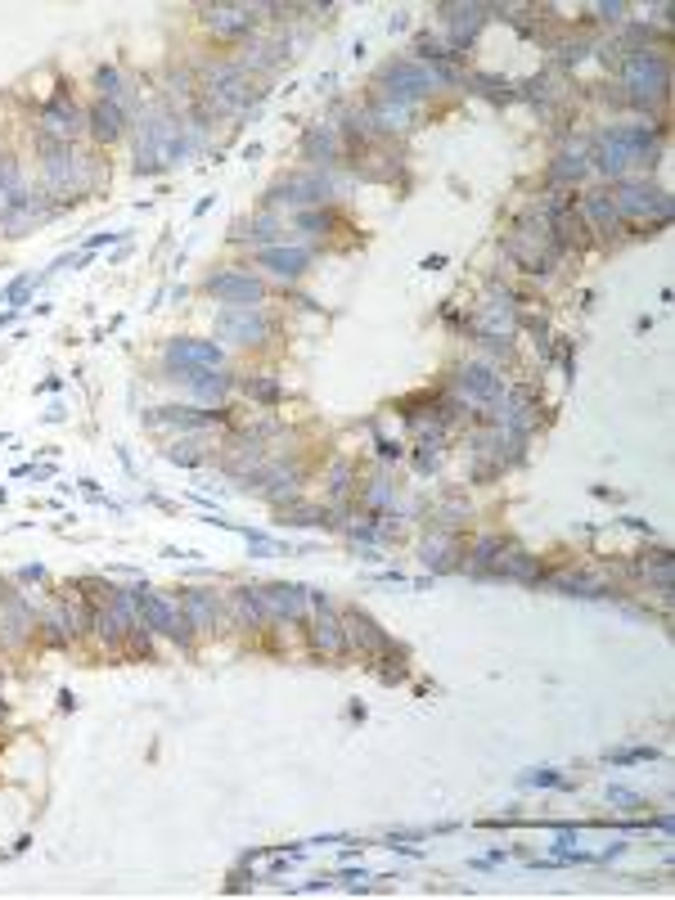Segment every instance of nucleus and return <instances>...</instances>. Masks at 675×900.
<instances>
[{"label": "nucleus", "mask_w": 675, "mask_h": 900, "mask_svg": "<svg viewBox=\"0 0 675 900\" xmlns=\"http://www.w3.org/2000/svg\"><path fill=\"white\" fill-rule=\"evenodd\" d=\"M180 612L189 617L194 630L216 626V590H180Z\"/></svg>", "instance_id": "27"}, {"label": "nucleus", "mask_w": 675, "mask_h": 900, "mask_svg": "<svg viewBox=\"0 0 675 900\" xmlns=\"http://www.w3.org/2000/svg\"><path fill=\"white\" fill-rule=\"evenodd\" d=\"M522 788H567V779L558 770H531V774H522Z\"/></svg>", "instance_id": "39"}, {"label": "nucleus", "mask_w": 675, "mask_h": 900, "mask_svg": "<svg viewBox=\"0 0 675 900\" xmlns=\"http://www.w3.org/2000/svg\"><path fill=\"white\" fill-rule=\"evenodd\" d=\"M257 266L270 270V275H279V279H297L306 266H311V248H288V243H275V248L257 252Z\"/></svg>", "instance_id": "22"}, {"label": "nucleus", "mask_w": 675, "mask_h": 900, "mask_svg": "<svg viewBox=\"0 0 675 900\" xmlns=\"http://www.w3.org/2000/svg\"><path fill=\"white\" fill-rule=\"evenodd\" d=\"M504 554H509V540H504V536H482L473 545V554H468V572H473V576H495V567H500Z\"/></svg>", "instance_id": "29"}, {"label": "nucleus", "mask_w": 675, "mask_h": 900, "mask_svg": "<svg viewBox=\"0 0 675 900\" xmlns=\"http://www.w3.org/2000/svg\"><path fill=\"white\" fill-rule=\"evenodd\" d=\"M608 761H617V765H639V761H657V747H626V752H608Z\"/></svg>", "instance_id": "43"}, {"label": "nucleus", "mask_w": 675, "mask_h": 900, "mask_svg": "<svg viewBox=\"0 0 675 900\" xmlns=\"http://www.w3.org/2000/svg\"><path fill=\"white\" fill-rule=\"evenodd\" d=\"M405 18H410V14H405V9H396L392 23H387V32H392V36H396V32H405Z\"/></svg>", "instance_id": "49"}, {"label": "nucleus", "mask_w": 675, "mask_h": 900, "mask_svg": "<svg viewBox=\"0 0 675 900\" xmlns=\"http://www.w3.org/2000/svg\"><path fill=\"white\" fill-rule=\"evenodd\" d=\"M81 126H86V113H81V108L72 104L68 90H59L54 99H45V104H41V140H50V144H72V140H77Z\"/></svg>", "instance_id": "12"}, {"label": "nucleus", "mask_w": 675, "mask_h": 900, "mask_svg": "<svg viewBox=\"0 0 675 900\" xmlns=\"http://www.w3.org/2000/svg\"><path fill=\"white\" fill-rule=\"evenodd\" d=\"M86 126H90V135H95V140L113 144L117 135L126 131V108L113 104V99H95V104H90V113H86Z\"/></svg>", "instance_id": "23"}, {"label": "nucleus", "mask_w": 675, "mask_h": 900, "mask_svg": "<svg viewBox=\"0 0 675 900\" xmlns=\"http://www.w3.org/2000/svg\"><path fill=\"white\" fill-rule=\"evenodd\" d=\"M135 621H140V608H135L131 590H113V594H108V603H99V608H95V617H90V630H95L104 644L117 648L135 630Z\"/></svg>", "instance_id": "10"}, {"label": "nucleus", "mask_w": 675, "mask_h": 900, "mask_svg": "<svg viewBox=\"0 0 675 900\" xmlns=\"http://www.w3.org/2000/svg\"><path fill=\"white\" fill-rule=\"evenodd\" d=\"M504 252H509V261H518L527 275H536V279L554 275L558 248H554V239H549V225H545V216H540V207H527V212L518 216Z\"/></svg>", "instance_id": "3"}, {"label": "nucleus", "mask_w": 675, "mask_h": 900, "mask_svg": "<svg viewBox=\"0 0 675 900\" xmlns=\"http://www.w3.org/2000/svg\"><path fill=\"white\" fill-rule=\"evenodd\" d=\"M608 801H612V806H639V792L621 788V783H617V788H608Z\"/></svg>", "instance_id": "46"}, {"label": "nucleus", "mask_w": 675, "mask_h": 900, "mask_svg": "<svg viewBox=\"0 0 675 900\" xmlns=\"http://www.w3.org/2000/svg\"><path fill=\"white\" fill-rule=\"evenodd\" d=\"M167 365L180 369V374H189V369H225V347L212 338H171Z\"/></svg>", "instance_id": "14"}, {"label": "nucleus", "mask_w": 675, "mask_h": 900, "mask_svg": "<svg viewBox=\"0 0 675 900\" xmlns=\"http://www.w3.org/2000/svg\"><path fill=\"white\" fill-rule=\"evenodd\" d=\"M32 626H36L32 608H27L23 599H5V603H0V639H5V644H23Z\"/></svg>", "instance_id": "26"}, {"label": "nucleus", "mask_w": 675, "mask_h": 900, "mask_svg": "<svg viewBox=\"0 0 675 900\" xmlns=\"http://www.w3.org/2000/svg\"><path fill=\"white\" fill-rule=\"evenodd\" d=\"M230 603H234V617H239V626H243V630H257L261 621L270 617V612H266V599H261L257 585H239V590L230 594Z\"/></svg>", "instance_id": "28"}, {"label": "nucleus", "mask_w": 675, "mask_h": 900, "mask_svg": "<svg viewBox=\"0 0 675 900\" xmlns=\"http://www.w3.org/2000/svg\"><path fill=\"white\" fill-rule=\"evenodd\" d=\"M216 338L234 342V347H261L270 338V320L261 306H225L216 315Z\"/></svg>", "instance_id": "8"}, {"label": "nucleus", "mask_w": 675, "mask_h": 900, "mask_svg": "<svg viewBox=\"0 0 675 900\" xmlns=\"http://www.w3.org/2000/svg\"><path fill=\"white\" fill-rule=\"evenodd\" d=\"M455 392L464 405H495L504 392V378L486 360H468V365L455 369Z\"/></svg>", "instance_id": "13"}, {"label": "nucleus", "mask_w": 675, "mask_h": 900, "mask_svg": "<svg viewBox=\"0 0 675 900\" xmlns=\"http://www.w3.org/2000/svg\"><path fill=\"white\" fill-rule=\"evenodd\" d=\"M329 194H333V185L324 176H297V180H288V185H275L266 194V203L270 207H279V203H293V207H302V203H329Z\"/></svg>", "instance_id": "20"}, {"label": "nucleus", "mask_w": 675, "mask_h": 900, "mask_svg": "<svg viewBox=\"0 0 675 900\" xmlns=\"http://www.w3.org/2000/svg\"><path fill=\"white\" fill-rule=\"evenodd\" d=\"M95 86H99V99H113V104H122V72H117V68H99L95 72Z\"/></svg>", "instance_id": "38"}, {"label": "nucleus", "mask_w": 675, "mask_h": 900, "mask_svg": "<svg viewBox=\"0 0 675 900\" xmlns=\"http://www.w3.org/2000/svg\"><path fill=\"white\" fill-rule=\"evenodd\" d=\"M248 396H257V401H279L284 387H279L275 378H248Z\"/></svg>", "instance_id": "41"}, {"label": "nucleus", "mask_w": 675, "mask_h": 900, "mask_svg": "<svg viewBox=\"0 0 675 900\" xmlns=\"http://www.w3.org/2000/svg\"><path fill=\"white\" fill-rule=\"evenodd\" d=\"M113 239H122V234H90L86 252H95V248H99V243H113Z\"/></svg>", "instance_id": "50"}, {"label": "nucleus", "mask_w": 675, "mask_h": 900, "mask_svg": "<svg viewBox=\"0 0 675 900\" xmlns=\"http://www.w3.org/2000/svg\"><path fill=\"white\" fill-rule=\"evenodd\" d=\"M437 14H446V23H450V45H446V50L464 54V45H473V36L482 32V23H486L491 9H486V5H441Z\"/></svg>", "instance_id": "19"}, {"label": "nucleus", "mask_w": 675, "mask_h": 900, "mask_svg": "<svg viewBox=\"0 0 675 900\" xmlns=\"http://www.w3.org/2000/svg\"><path fill=\"white\" fill-rule=\"evenodd\" d=\"M468 518V500H459V495H450V500H441L437 509H432V527L437 531H450L455 522Z\"/></svg>", "instance_id": "37"}, {"label": "nucleus", "mask_w": 675, "mask_h": 900, "mask_svg": "<svg viewBox=\"0 0 675 900\" xmlns=\"http://www.w3.org/2000/svg\"><path fill=\"white\" fill-rule=\"evenodd\" d=\"M18 315H23V306H9V311H0V329H9Z\"/></svg>", "instance_id": "51"}, {"label": "nucleus", "mask_w": 675, "mask_h": 900, "mask_svg": "<svg viewBox=\"0 0 675 900\" xmlns=\"http://www.w3.org/2000/svg\"><path fill=\"white\" fill-rule=\"evenodd\" d=\"M360 500H365V509H369V513H383L387 504L396 500V486H392V477H387V473L369 477V486H365V495H360Z\"/></svg>", "instance_id": "35"}, {"label": "nucleus", "mask_w": 675, "mask_h": 900, "mask_svg": "<svg viewBox=\"0 0 675 900\" xmlns=\"http://www.w3.org/2000/svg\"><path fill=\"white\" fill-rule=\"evenodd\" d=\"M576 212H581V221L585 225H594V230L599 234H621V216H617V203H612V194L608 189H590V194L581 198V207H576Z\"/></svg>", "instance_id": "21"}, {"label": "nucleus", "mask_w": 675, "mask_h": 900, "mask_svg": "<svg viewBox=\"0 0 675 900\" xmlns=\"http://www.w3.org/2000/svg\"><path fill=\"white\" fill-rule=\"evenodd\" d=\"M167 464H185V468H194V464H203V450L189 446V441H176V446H167Z\"/></svg>", "instance_id": "40"}, {"label": "nucleus", "mask_w": 675, "mask_h": 900, "mask_svg": "<svg viewBox=\"0 0 675 900\" xmlns=\"http://www.w3.org/2000/svg\"><path fill=\"white\" fill-rule=\"evenodd\" d=\"M347 491H351V464H333L329 495H333V500H347Z\"/></svg>", "instance_id": "42"}, {"label": "nucleus", "mask_w": 675, "mask_h": 900, "mask_svg": "<svg viewBox=\"0 0 675 900\" xmlns=\"http://www.w3.org/2000/svg\"><path fill=\"white\" fill-rule=\"evenodd\" d=\"M585 54H590V45H585V41H567V45H558V63H563V68L581 63Z\"/></svg>", "instance_id": "44"}, {"label": "nucleus", "mask_w": 675, "mask_h": 900, "mask_svg": "<svg viewBox=\"0 0 675 900\" xmlns=\"http://www.w3.org/2000/svg\"><path fill=\"white\" fill-rule=\"evenodd\" d=\"M378 455H383L387 464H396V459H401L405 450H401V441H387V437H378Z\"/></svg>", "instance_id": "47"}, {"label": "nucleus", "mask_w": 675, "mask_h": 900, "mask_svg": "<svg viewBox=\"0 0 675 900\" xmlns=\"http://www.w3.org/2000/svg\"><path fill=\"white\" fill-rule=\"evenodd\" d=\"M185 387L194 396H203V401H221V396L230 392V374H225V369H189Z\"/></svg>", "instance_id": "31"}, {"label": "nucleus", "mask_w": 675, "mask_h": 900, "mask_svg": "<svg viewBox=\"0 0 675 900\" xmlns=\"http://www.w3.org/2000/svg\"><path fill=\"white\" fill-rule=\"evenodd\" d=\"M230 414L225 410H198V405H167V410H153L149 428H180V432H198V428H216V423H225Z\"/></svg>", "instance_id": "18"}, {"label": "nucleus", "mask_w": 675, "mask_h": 900, "mask_svg": "<svg viewBox=\"0 0 675 900\" xmlns=\"http://www.w3.org/2000/svg\"><path fill=\"white\" fill-rule=\"evenodd\" d=\"M374 90H378V99H387V104H410L414 108L419 99L432 95V72L414 59H392L383 72H378Z\"/></svg>", "instance_id": "4"}, {"label": "nucleus", "mask_w": 675, "mask_h": 900, "mask_svg": "<svg viewBox=\"0 0 675 900\" xmlns=\"http://www.w3.org/2000/svg\"><path fill=\"white\" fill-rule=\"evenodd\" d=\"M342 635H347V648H360L369 662H405V653L392 644V635L360 608L342 612Z\"/></svg>", "instance_id": "5"}, {"label": "nucleus", "mask_w": 675, "mask_h": 900, "mask_svg": "<svg viewBox=\"0 0 675 900\" xmlns=\"http://www.w3.org/2000/svg\"><path fill=\"white\" fill-rule=\"evenodd\" d=\"M279 518H284V527H338L324 504H288Z\"/></svg>", "instance_id": "33"}, {"label": "nucleus", "mask_w": 675, "mask_h": 900, "mask_svg": "<svg viewBox=\"0 0 675 900\" xmlns=\"http://www.w3.org/2000/svg\"><path fill=\"white\" fill-rule=\"evenodd\" d=\"M311 617H306V626H311V648L315 653H324V657H338V653H347V635H342V617L333 612V603H329V594H320V590H311Z\"/></svg>", "instance_id": "11"}, {"label": "nucleus", "mask_w": 675, "mask_h": 900, "mask_svg": "<svg viewBox=\"0 0 675 900\" xmlns=\"http://www.w3.org/2000/svg\"><path fill=\"white\" fill-rule=\"evenodd\" d=\"M63 378H45V383H36V392H59Z\"/></svg>", "instance_id": "53"}, {"label": "nucleus", "mask_w": 675, "mask_h": 900, "mask_svg": "<svg viewBox=\"0 0 675 900\" xmlns=\"http://www.w3.org/2000/svg\"><path fill=\"white\" fill-rule=\"evenodd\" d=\"M617 216H657V225L671 221V194L657 185H644V180H617Z\"/></svg>", "instance_id": "9"}, {"label": "nucleus", "mask_w": 675, "mask_h": 900, "mask_svg": "<svg viewBox=\"0 0 675 900\" xmlns=\"http://www.w3.org/2000/svg\"><path fill=\"white\" fill-rule=\"evenodd\" d=\"M441 446H446L441 432H423V437H419V455H414V468H419V473H432V468L441 464Z\"/></svg>", "instance_id": "36"}, {"label": "nucleus", "mask_w": 675, "mask_h": 900, "mask_svg": "<svg viewBox=\"0 0 675 900\" xmlns=\"http://www.w3.org/2000/svg\"><path fill=\"white\" fill-rule=\"evenodd\" d=\"M594 14H599L603 23H626V5H599Z\"/></svg>", "instance_id": "48"}, {"label": "nucleus", "mask_w": 675, "mask_h": 900, "mask_svg": "<svg viewBox=\"0 0 675 900\" xmlns=\"http://www.w3.org/2000/svg\"><path fill=\"white\" fill-rule=\"evenodd\" d=\"M297 225H302V230H329L333 216L329 212H297Z\"/></svg>", "instance_id": "45"}, {"label": "nucleus", "mask_w": 675, "mask_h": 900, "mask_svg": "<svg viewBox=\"0 0 675 900\" xmlns=\"http://www.w3.org/2000/svg\"><path fill=\"white\" fill-rule=\"evenodd\" d=\"M491 423L527 441L531 432H536V423H540V396H536V387H504L500 401H495Z\"/></svg>", "instance_id": "7"}, {"label": "nucleus", "mask_w": 675, "mask_h": 900, "mask_svg": "<svg viewBox=\"0 0 675 900\" xmlns=\"http://www.w3.org/2000/svg\"><path fill=\"white\" fill-rule=\"evenodd\" d=\"M135 608H140V621L149 630H158V635L176 639V644H189L194 639V626H189V617L176 608L171 599H162V594H153L149 585H140V590H131Z\"/></svg>", "instance_id": "6"}, {"label": "nucleus", "mask_w": 675, "mask_h": 900, "mask_svg": "<svg viewBox=\"0 0 675 900\" xmlns=\"http://www.w3.org/2000/svg\"><path fill=\"white\" fill-rule=\"evenodd\" d=\"M585 176V153H563V158H554V167H549V185L554 189H576V180Z\"/></svg>", "instance_id": "34"}, {"label": "nucleus", "mask_w": 675, "mask_h": 900, "mask_svg": "<svg viewBox=\"0 0 675 900\" xmlns=\"http://www.w3.org/2000/svg\"><path fill=\"white\" fill-rule=\"evenodd\" d=\"M495 576H500V581H522V585H540V581H545V572H540V558L527 554V549H513V545H509V554L500 558Z\"/></svg>", "instance_id": "24"}, {"label": "nucleus", "mask_w": 675, "mask_h": 900, "mask_svg": "<svg viewBox=\"0 0 675 900\" xmlns=\"http://www.w3.org/2000/svg\"><path fill=\"white\" fill-rule=\"evenodd\" d=\"M338 149H342L338 126H329V122L311 126V131H306V140H302V158L306 162H320V167H329V162L338 158Z\"/></svg>", "instance_id": "25"}, {"label": "nucleus", "mask_w": 675, "mask_h": 900, "mask_svg": "<svg viewBox=\"0 0 675 900\" xmlns=\"http://www.w3.org/2000/svg\"><path fill=\"white\" fill-rule=\"evenodd\" d=\"M18 576H23V581H41V576H45V567H41V563H32V567H23V572H18Z\"/></svg>", "instance_id": "52"}, {"label": "nucleus", "mask_w": 675, "mask_h": 900, "mask_svg": "<svg viewBox=\"0 0 675 900\" xmlns=\"http://www.w3.org/2000/svg\"><path fill=\"white\" fill-rule=\"evenodd\" d=\"M257 14H266V5H203V18L216 36L239 41V36L257 32Z\"/></svg>", "instance_id": "16"}, {"label": "nucleus", "mask_w": 675, "mask_h": 900, "mask_svg": "<svg viewBox=\"0 0 675 900\" xmlns=\"http://www.w3.org/2000/svg\"><path fill=\"white\" fill-rule=\"evenodd\" d=\"M621 90H626V99L635 108H644V113H653L657 104H666V95H671V59H666L662 50H626L621 54Z\"/></svg>", "instance_id": "2"}, {"label": "nucleus", "mask_w": 675, "mask_h": 900, "mask_svg": "<svg viewBox=\"0 0 675 900\" xmlns=\"http://www.w3.org/2000/svg\"><path fill=\"white\" fill-rule=\"evenodd\" d=\"M203 288L216 297V302H225V306H252V302L266 297L261 279L248 275V270H216V275H207Z\"/></svg>", "instance_id": "15"}, {"label": "nucleus", "mask_w": 675, "mask_h": 900, "mask_svg": "<svg viewBox=\"0 0 675 900\" xmlns=\"http://www.w3.org/2000/svg\"><path fill=\"white\" fill-rule=\"evenodd\" d=\"M423 563H428L432 572H450V567L459 563V540L450 536V531H437V536L423 545Z\"/></svg>", "instance_id": "32"}, {"label": "nucleus", "mask_w": 675, "mask_h": 900, "mask_svg": "<svg viewBox=\"0 0 675 900\" xmlns=\"http://www.w3.org/2000/svg\"><path fill=\"white\" fill-rule=\"evenodd\" d=\"M635 572L644 576V581L653 585L662 599H671V572H675L671 549H657V554H648V563H635Z\"/></svg>", "instance_id": "30"}, {"label": "nucleus", "mask_w": 675, "mask_h": 900, "mask_svg": "<svg viewBox=\"0 0 675 900\" xmlns=\"http://www.w3.org/2000/svg\"><path fill=\"white\" fill-rule=\"evenodd\" d=\"M666 140V126H648V122H635V126H603L594 135V167L612 180H626L630 167H648L657 158V144Z\"/></svg>", "instance_id": "1"}, {"label": "nucleus", "mask_w": 675, "mask_h": 900, "mask_svg": "<svg viewBox=\"0 0 675 900\" xmlns=\"http://www.w3.org/2000/svg\"><path fill=\"white\" fill-rule=\"evenodd\" d=\"M261 599H266V612L279 621H297L302 626L306 617H311V590L297 581H275L261 590Z\"/></svg>", "instance_id": "17"}]
</instances>
